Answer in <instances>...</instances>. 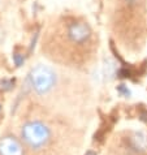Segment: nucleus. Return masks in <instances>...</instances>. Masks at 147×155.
Here are the masks:
<instances>
[{"mask_svg":"<svg viewBox=\"0 0 147 155\" xmlns=\"http://www.w3.org/2000/svg\"><path fill=\"white\" fill-rule=\"evenodd\" d=\"M21 137L24 142L31 149H39L44 146L50 140V129L43 123L30 121L22 127Z\"/></svg>","mask_w":147,"mask_h":155,"instance_id":"f257e3e1","label":"nucleus"},{"mask_svg":"<svg viewBox=\"0 0 147 155\" xmlns=\"http://www.w3.org/2000/svg\"><path fill=\"white\" fill-rule=\"evenodd\" d=\"M29 80L33 89L38 94H46L54 87L56 82V74L50 67L37 65L30 72Z\"/></svg>","mask_w":147,"mask_h":155,"instance_id":"f03ea898","label":"nucleus"},{"mask_svg":"<svg viewBox=\"0 0 147 155\" xmlns=\"http://www.w3.org/2000/svg\"><path fill=\"white\" fill-rule=\"evenodd\" d=\"M68 38L74 45H85L91 38V29L83 21H74L68 26Z\"/></svg>","mask_w":147,"mask_h":155,"instance_id":"7ed1b4c3","label":"nucleus"},{"mask_svg":"<svg viewBox=\"0 0 147 155\" xmlns=\"http://www.w3.org/2000/svg\"><path fill=\"white\" fill-rule=\"evenodd\" d=\"M0 155H24V147L16 137L5 136L0 140Z\"/></svg>","mask_w":147,"mask_h":155,"instance_id":"20e7f679","label":"nucleus"},{"mask_svg":"<svg viewBox=\"0 0 147 155\" xmlns=\"http://www.w3.org/2000/svg\"><path fill=\"white\" fill-rule=\"evenodd\" d=\"M130 143L132 147L137 151H145L147 150V137L142 132L134 133V136L130 138Z\"/></svg>","mask_w":147,"mask_h":155,"instance_id":"39448f33","label":"nucleus"},{"mask_svg":"<svg viewBox=\"0 0 147 155\" xmlns=\"http://www.w3.org/2000/svg\"><path fill=\"white\" fill-rule=\"evenodd\" d=\"M117 90H119V91H120L121 94H124L125 97L130 95V91H129V89H128V87H126V86H125V85H120L119 87H117Z\"/></svg>","mask_w":147,"mask_h":155,"instance_id":"423d86ee","label":"nucleus"},{"mask_svg":"<svg viewBox=\"0 0 147 155\" xmlns=\"http://www.w3.org/2000/svg\"><path fill=\"white\" fill-rule=\"evenodd\" d=\"M13 58H15V60H16V64H17V65H21V63H22V59H21L18 55H15Z\"/></svg>","mask_w":147,"mask_h":155,"instance_id":"0eeeda50","label":"nucleus"},{"mask_svg":"<svg viewBox=\"0 0 147 155\" xmlns=\"http://www.w3.org/2000/svg\"><path fill=\"white\" fill-rule=\"evenodd\" d=\"M86 155H96V154L93 153V151H89V153H86Z\"/></svg>","mask_w":147,"mask_h":155,"instance_id":"6e6552de","label":"nucleus"}]
</instances>
